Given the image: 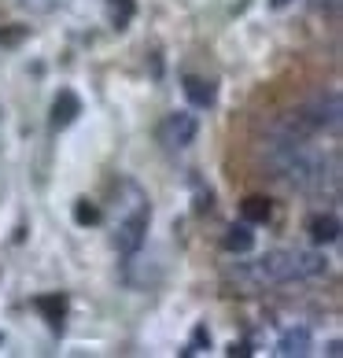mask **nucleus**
Returning <instances> with one entry per match:
<instances>
[{"instance_id":"nucleus-13","label":"nucleus","mask_w":343,"mask_h":358,"mask_svg":"<svg viewBox=\"0 0 343 358\" xmlns=\"http://www.w3.org/2000/svg\"><path fill=\"white\" fill-rule=\"evenodd\" d=\"M74 218L82 222V225H92V222H100V210H96V207H89L85 200H78V207H74Z\"/></svg>"},{"instance_id":"nucleus-3","label":"nucleus","mask_w":343,"mask_h":358,"mask_svg":"<svg viewBox=\"0 0 343 358\" xmlns=\"http://www.w3.org/2000/svg\"><path fill=\"white\" fill-rule=\"evenodd\" d=\"M340 115H343L340 92L328 89V92H318L310 103H302V108L288 118V122H292L299 134L314 137V134H336V129H340Z\"/></svg>"},{"instance_id":"nucleus-12","label":"nucleus","mask_w":343,"mask_h":358,"mask_svg":"<svg viewBox=\"0 0 343 358\" xmlns=\"http://www.w3.org/2000/svg\"><path fill=\"white\" fill-rule=\"evenodd\" d=\"M111 11H115V26L122 30V26L133 19V0H111Z\"/></svg>"},{"instance_id":"nucleus-5","label":"nucleus","mask_w":343,"mask_h":358,"mask_svg":"<svg viewBox=\"0 0 343 358\" xmlns=\"http://www.w3.org/2000/svg\"><path fill=\"white\" fill-rule=\"evenodd\" d=\"M277 355H284V358H302V355H310V329H288V333L277 340Z\"/></svg>"},{"instance_id":"nucleus-2","label":"nucleus","mask_w":343,"mask_h":358,"mask_svg":"<svg viewBox=\"0 0 343 358\" xmlns=\"http://www.w3.org/2000/svg\"><path fill=\"white\" fill-rule=\"evenodd\" d=\"M126 196L129 200L118 207L115 248L122 251V255H133L144 244V233H148V222H152V207H148V196H144L133 181H126Z\"/></svg>"},{"instance_id":"nucleus-15","label":"nucleus","mask_w":343,"mask_h":358,"mask_svg":"<svg viewBox=\"0 0 343 358\" xmlns=\"http://www.w3.org/2000/svg\"><path fill=\"white\" fill-rule=\"evenodd\" d=\"M314 8L328 11V15H336V11H340V0H314Z\"/></svg>"},{"instance_id":"nucleus-14","label":"nucleus","mask_w":343,"mask_h":358,"mask_svg":"<svg viewBox=\"0 0 343 358\" xmlns=\"http://www.w3.org/2000/svg\"><path fill=\"white\" fill-rule=\"evenodd\" d=\"M37 307H41V310H52V325H59V317H63V299H41Z\"/></svg>"},{"instance_id":"nucleus-8","label":"nucleus","mask_w":343,"mask_h":358,"mask_svg":"<svg viewBox=\"0 0 343 358\" xmlns=\"http://www.w3.org/2000/svg\"><path fill=\"white\" fill-rule=\"evenodd\" d=\"M251 244H255V233H251V225H233V229L226 233V241H221V248L226 251H251Z\"/></svg>"},{"instance_id":"nucleus-16","label":"nucleus","mask_w":343,"mask_h":358,"mask_svg":"<svg viewBox=\"0 0 343 358\" xmlns=\"http://www.w3.org/2000/svg\"><path fill=\"white\" fill-rule=\"evenodd\" d=\"M284 4H292V0H273V8H284Z\"/></svg>"},{"instance_id":"nucleus-6","label":"nucleus","mask_w":343,"mask_h":358,"mask_svg":"<svg viewBox=\"0 0 343 358\" xmlns=\"http://www.w3.org/2000/svg\"><path fill=\"white\" fill-rule=\"evenodd\" d=\"M78 111H82V103H78V96H74V92H59V100L52 103V126H56V129L71 126Z\"/></svg>"},{"instance_id":"nucleus-11","label":"nucleus","mask_w":343,"mask_h":358,"mask_svg":"<svg viewBox=\"0 0 343 358\" xmlns=\"http://www.w3.org/2000/svg\"><path fill=\"white\" fill-rule=\"evenodd\" d=\"M63 0H15V8L30 11V15H48V11H56Z\"/></svg>"},{"instance_id":"nucleus-10","label":"nucleus","mask_w":343,"mask_h":358,"mask_svg":"<svg viewBox=\"0 0 343 358\" xmlns=\"http://www.w3.org/2000/svg\"><path fill=\"white\" fill-rule=\"evenodd\" d=\"M244 218L247 222H270V200H262V196L244 200Z\"/></svg>"},{"instance_id":"nucleus-9","label":"nucleus","mask_w":343,"mask_h":358,"mask_svg":"<svg viewBox=\"0 0 343 358\" xmlns=\"http://www.w3.org/2000/svg\"><path fill=\"white\" fill-rule=\"evenodd\" d=\"M310 236H314L318 244H333L336 236H340V222H336L333 215H318V218L310 222Z\"/></svg>"},{"instance_id":"nucleus-1","label":"nucleus","mask_w":343,"mask_h":358,"mask_svg":"<svg viewBox=\"0 0 343 358\" xmlns=\"http://www.w3.org/2000/svg\"><path fill=\"white\" fill-rule=\"evenodd\" d=\"M325 255L314 248H277L266 251L262 259L240 266V285L244 288H273V285H295V281H310V277L325 273Z\"/></svg>"},{"instance_id":"nucleus-4","label":"nucleus","mask_w":343,"mask_h":358,"mask_svg":"<svg viewBox=\"0 0 343 358\" xmlns=\"http://www.w3.org/2000/svg\"><path fill=\"white\" fill-rule=\"evenodd\" d=\"M196 134H200V122H196V115H189V111L166 115V118H163V126H159V141L166 144L170 152L189 148V144L196 141Z\"/></svg>"},{"instance_id":"nucleus-7","label":"nucleus","mask_w":343,"mask_h":358,"mask_svg":"<svg viewBox=\"0 0 343 358\" xmlns=\"http://www.w3.org/2000/svg\"><path fill=\"white\" fill-rule=\"evenodd\" d=\"M184 92H189V100L196 108H210L214 103V85L203 82V78H184Z\"/></svg>"}]
</instances>
